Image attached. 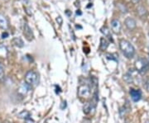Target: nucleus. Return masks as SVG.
<instances>
[{
  "label": "nucleus",
  "instance_id": "obj_1",
  "mask_svg": "<svg viewBox=\"0 0 149 123\" xmlns=\"http://www.w3.org/2000/svg\"><path fill=\"white\" fill-rule=\"evenodd\" d=\"M119 48L122 53L128 59H132L135 55V48L131 43L127 40L122 39L119 41Z\"/></svg>",
  "mask_w": 149,
  "mask_h": 123
},
{
  "label": "nucleus",
  "instance_id": "obj_2",
  "mask_svg": "<svg viewBox=\"0 0 149 123\" xmlns=\"http://www.w3.org/2000/svg\"><path fill=\"white\" fill-rule=\"evenodd\" d=\"M135 69L140 75H145L149 70V61L145 58H139L135 61Z\"/></svg>",
  "mask_w": 149,
  "mask_h": 123
},
{
  "label": "nucleus",
  "instance_id": "obj_3",
  "mask_svg": "<svg viewBox=\"0 0 149 123\" xmlns=\"http://www.w3.org/2000/svg\"><path fill=\"white\" fill-rule=\"evenodd\" d=\"M25 82L30 87H36L39 82V75L36 71L29 70L25 75Z\"/></svg>",
  "mask_w": 149,
  "mask_h": 123
},
{
  "label": "nucleus",
  "instance_id": "obj_4",
  "mask_svg": "<svg viewBox=\"0 0 149 123\" xmlns=\"http://www.w3.org/2000/svg\"><path fill=\"white\" fill-rule=\"evenodd\" d=\"M110 27H111L112 32L114 34H119L122 29V25L119 20L118 19H113L110 22Z\"/></svg>",
  "mask_w": 149,
  "mask_h": 123
},
{
  "label": "nucleus",
  "instance_id": "obj_5",
  "mask_svg": "<svg viewBox=\"0 0 149 123\" xmlns=\"http://www.w3.org/2000/svg\"><path fill=\"white\" fill-rule=\"evenodd\" d=\"M78 95L80 97L87 98L91 96V89L87 85H81L78 88Z\"/></svg>",
  "mask_w": 149,
  "mask_h": 123
},
{
  "label": "nucleus",
  "instance_id": "obj_6",
  "mask_svg": "<svg viewBox=\"0 0 149 123\" xmlns=\"http://www.w3.org/2000/svg\"><path fill=\"white\" fill-rule=\"evenodd\" d=\"M23 35L29 41H32L33 38V33H32V29L27 25V23H24V25H23Z\"/></svg>",
  "mask_w": 149,
  "mask_h": 123
},
{
  "label": "nucleus",
  "instance_id": "obj_7",
  "mask_svg": "<svg viewBox=\"0 0 149 123\" xmlns=\"http://www.w3.org/2000/svg\"><path fill=\"white\" fill-rule=\"evenodd\" d=\"M124 24L128 30L133 31L137 27V22L132 17H127L124 21Z\"/></svg>",
  "mask_w": 149,
  "mask_h": 123
},
{
  "label": "nucleus",
  "instance_id": "obj_8",
  "mask_svg": "<svg viewBox=\"0 0 149 123\" xmlns=\"http://www.w3.org/2000/svg\"><path fill=\"white\" fill-rule=\"evenodd\" d=\"M130 96H131V98L133 99V102H139L142 97V93L138 89H131Z\"/></svg>",
  "mask_w": 149,
  "mask_h": 123
},
{
  "label": "nucleus",
  "instance_id": "obj_9",
  "mask_svg": "<svg viewBox=\"0 0 149 123\" xmlns=\"http://www.w3.org/2000/svg\"><path fill=\"white\" fill-rule=\"evenodd\" d=\"M0 28L3 30H7L8 28V21L2 13H0Z\"/></svg>",
  "mask_w": 149,
  "mask_h": 123
},
{
  "label": "nucleus",
  "instance_id": "obj_10",
  "mask_svg": "<svg viewBox=\"0 0 149 123\" xmlns=\"http://www.w3.org/2000/svg\"><path fill=\"white\" fill-rule=\"evenodd\" d=\"M30 86L28 85L27 84H23L20 86V88H18V93L22 94V95H26L27 93V92L29 91L30 89Z\"/></svg>",
  "mask_w": 149,
  "mask_h": 123
},
{
  "label": "nucleus",
  "instance_id": "obj_11",
  "mask_svg": "<svg viewBox=\"0 0 149 123\" xmlns=\"http://www.w3.org/2000/svg\"><path fill=\"white\" fill-rule=\"evenodd\" d=\"M100 31L104 35V37H106L107 38H109V41H113V37H112V35H111V32L109 31V29L107 27H103L100 29Z\"/></svg>",
  "mask_w": 149,
  "mask_h": 123
},
{
  "label": "nucleus",
  "instance_id": "obj_12",
  "mask_svg": "<svg viewBox=\"0 0 149 123\" xmlns=\"http://www.w3.org/2000/svg\"><path fill=\"white\" fill-rule=\"evenodd\" d=\"M12 43L17 46V47H19V48H21V47H23V46H24V43H23V41L22 40L21 38H18V37H15L13 39V41H12Z\"/></svg>",
  "mask_w": 149,
  "mask_h": 123
},
{
  "label": "nucleus",
  "instance_id": "obj_13",
  "mask_svg": "<svg viewBox=\"0 0 149 123\" xmlns=\"http://www.w3.org/2000/svg\"><path fill=\"white\" fill-rule=\"evenodd\" d=\"M108 46H109V42H108V41H107L104 37H101V39H100V49L101 50H103V51H104V50L108 48Z\"/></svg>",
  "mask_w": 149,
  "mask_h": 123
},
{
  "label": "nucleus",
  "instance_id": "obj_14",
  "mask_svg": "<svg viewBox=\"0 0 149 123\" xmlns=\"http://www.w3.org/2000/svg\"><path fill=\"white\" fill-rule=\"evenodd\" d=\"M137 12H138V14H139V16L141 17H143L146 16L147 10H146V8H144L143 6H139V8H137Z\"/></svg>",
  "mask_w": 149,
  "mask_h": 123
},
{
  "label": "nucleus",
  "instance_id": "obj_15",
  "mask_svg": "<svg viewBox=\"0 0 149 123\" xmlns=\"http://www.w3.org/2000/svg\"><path fill=\"white\" fill-rule=\"evenodd\" d=\"M93 109H95V107H93L92 103L91 102H87L84 106V113L85 114H88V113H91V110H93Z\"/></svg>",
  "mask_w": 149,
  "mask_h": 123
},
{
  "label": "nucleus",
  "instance_id": "obj_16",
  "mask_svg": "<svg viewBox=\"0 0 149 123\" xmlns=\"http://www.w3.org/2000/svg\"><path fill=\"white\" fill-rule=\"evenodd\" d=\"M18 117L20 118H24V119H27V118L30 117V113L27 112V111H23V112H22L19 115H18Z\"/></svg>",
  "mask_w": 149,
  "mask_h": 123
},
{
  "label": "nucleus",
  "instance_id": "obj_17",
  "mask_svg": "<svg viewBox=\"0 0 149 123\" xmlns=\"http://www.w3.org/2000/svg\"><path fill=\"white\" fill-rule=\"evenodd\" d=\"M123 79L126 81L127 83H132L133 82V77L132 75H129V74H127L123 76Z\"/></svg>",
  "mask_w": 149,
  "mask_h": 123
},
{
  "label": "nucleus",
  "instance_id": "obj_18",
  "mask_svg": "<svg viewBox=\"0 0 149 123\" xmlns=\"http://www.w3.org/2000/svg\"><path fill=\"white\" fill-rule=\"evenodd\" d=\"M143 86H144V88H145V89L147 90V92H149V77L145 79Z\"/></svg>",
  "mask_w": 149,
  "mask_h": 123
},
{
  "label": "nucleus",
  "instance_id": "obj_19",
  "mask_svg": "<svg viewBox=\"0 0 149 123\" xmlns=\"http://www.w3.org/2000/svg\"><path fill=\"white\" fill-rule=\"evenodd\" d=\"M3 75H4L3 69V67L1 66V64H0V79H3Z\"/></svg>",
  "mask_w": 149,
  "mask_h": 123
},
{
  "label": "nucleus",
  "instance_id": "obj_20",
  "mask_svg": "<svg viewBox=\"0 0 149 123\" xmlns=\"http://www.w3.org/2000/svg\"><path fill=\"white\" fill-rule=\"evenodd\" d=\"M56 21L58 22V24L61 25V24H62V18H61V16L57 17V18H56Z\"/></svg>",
  "mask_w": 149,
  "mask_h": 123
},
{
  "label": "nucleus",
  "instance_id": "obj_21",
  "mask_svg": "<svg viewBox=\"0 0 149 123\" xmlns=\"http://www.w3.org/2000/svg\"><path fill=\"white\" fill-rule=\"evenodd\" d=\"M8 32H3V35H2V37L4 39V38L8 37Z\"/></svg>",
  "mask_w": 149,
  "mask_h": 123
},
{
  "label": "nucleus",
  "instance_id": "obj_22",
  "mask_svg": "<svg viewBox=\"0 0 149 123\" xmlns=\"http://www.w3.org/2000/svg\"><path fill=\"white\" fill-rule=\"evenodd\" d=\"M132 2H133V3H138L140 2V0H132Z\"/></svg>",
  "mask_w": 149,
  "mask_h": 123
},
{
  "label": "nucleus",
  "instance_id": "obj_23",
  "mask_svg": "<svg viewBox=\"0 0 149 123\" xmlns=\"http://www.w3.org/2000/svg\"><path fill=\"white\" fill-rule=\"evenodd\" d=\"M84 123H91V121H89V120H85V122H84Z\"/></svg>",
  "mask_w": 149,
  "mask_h": 123
}]
</instances>
